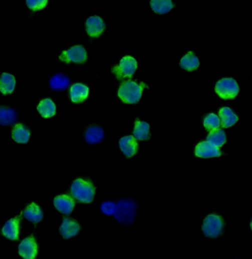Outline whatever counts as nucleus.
<instances>
[{
  "label": "nucleus",
  "instance_id": "f257e3e1",
  "mask_svg": "<svg viewBox=\"0 0 252 259\" xmlns=\"http://www.w3.org/2000/svg\"><path fill=\"white\" fill-rule=\"evenodd\" d=\"M137 202L132 199H125L116 204L114 216L117 222L123 225H131L137 215Z\"/></svg>",
  "mask_w": 252,
  "mask_h": 259
},
{
  "label": "nucleus",
  "instance_id": "f03ea898",
  "mask_svg": "<svg viewBox=\"0 0 252 259\" xmlns=\"http://www.w3.org/2000/svg\"><path fill=\"white\" fill-rule=\"evenodd\" d=\"M72 195L79 202L90 203L95 197V187L90 182L77 179L71 187Z\"/></svg>",
  "mask_w": 252,
  "mask_h": 259
},
{
  "label": "nucleus",
  "instance_id": "7ed1b4c3",
  "mask_svg": "<svg viewBox=\"0 0 252 259\" xmlns=\"http://www.w3.org/2000/svg\"><path fill=\"white\" fill-rule=\"evenodd\" d=\"M144 84H138L134 81H128L123 83L119 89L118 96L124 103L135 104L142 97Z\"/></svg>",
  "mask_w": 252,
  "mask_h": 259
},
{
  "label": "nucleus",
  "instance_id": "20e7f679",
  "mask_svg": "<svg viewBox=\"0 0 252 259\" xmlns=\"http://www.w3.org/2000/svg\"><path fill=\"white\" fill-rule=\"evenodd\" d=\"M239 86L232 78H224L217 83L215 92L223 100L234 99L239 93Z\"/></svg>",
  "mask_w": 252,
  "mask_h": 259
},
{
  "label": "nucleus",
  "instance_id": "39448f33",
  "mask_svg": "<svg viewBox=\"0 0 252 259\" xmlns=\"http://www.w3.org/2000/svg\"><path fill=\"white\" fill-rule=\"evenodd\" d=\"M223 228V221L220 216L211 214L206 216L203 221V233L206 236L210 238H217L221 234Z\"/></svg>",
  "mask_w": 252,
  "mask_h": 259
},
{
  "label": "nucleus",
  "instance_id": "423d86ee",
  "mask_svg": "<svg viewBox=\"0 0 252 259\" xmlns=\"http://www.w3.org/2000/svg\"><path fill=\"white\" fill-rule=\"evenodd\" d=\"M137 68V61L131 56L123 58L118 67H114L113 72L119 78H131Z\"/></svg>",
  "mask_w": 252,
  "mask_h": 259
},
{
  "label": "nucleus",
  "instance_id": "0eeeda50",
  "mask_svg": "<svg viewBox=\"0 0 252 259\" xmlns=\"http://www.w3.org/2000/svg\"><path fill=\"white\" fill-rule=\"evenodd\" d=\"M87 59V52L81 46L72 47L67 51H64L60 56V59L67 64L70 62L84 63Z\"/></svg>",
  "mask_w": 252,
  "mask_h": 259
},
{
  "label": "nucleus",
  "instance_id": "6e6552de",
  "mask_svg": "<svg viewBox=\"0 0 252 259\" xmlns=\"http://www.w3.org/2000/svg\"><path fill=\"white\" fill-rule=\"evenodd\" d=\"M195 155L201 158H215L221 155L220 148L212 145L209 141H202L195 147Z\"/></svg>",
  "mask_w": 252,
  "mask_h": 259
},
{
  "label": "nucleus",
  "instance_id": "1a4fd4ad",
  "mask_svg": "<svg viewBox=\"0 0 252 259\" xmlns=\"http://www.w3.org/2000/svg\"><path fill=\"white\" fill-rule=\"evenodd\" d=\"M37 252H38V247L34 237L25 238L19 245V253L23 258H35Z\"/></svg>",
  "mask_w": 252,
  "mask_h": 259
},
{
  "label": "nucleus",
  "instance_id": "9d476101",
  "mask_svg": "<svg viewBox=\"0 0 252 259\" xmlns=\"http://www.w3.org/2000/svg\"><path fill=\"white\" fill-rule=\"evenodd\" d=\"M54 205L61 213L69 215L74 209L75 201L68 195L58 196L55 198Z\"/></svg>",
  "mask_w": 252,
  "mask_h": 259
},
{
  "label": "nucleus",
  "instance_id": "9b49d317",
  "mask_svg": "<svg viewBox=\"0 0 252 259\" xmlns=\"http://www.w3.org/2000/svg\"><path fill=\"white\" fill-rule=\"evenodd\" d=\"M120 147L126 157L131 158L137 153L138 144L134 136H125L120 140Z\"/></svg>",
  "mask_w": 252,
  "mask_h": 259
},
{
  "label": "nucleus",
  "instance_id": "f8f14e48",
  "mask_svg": "<svg viewBox=\"0 0 252 259\" xmlns=\"http://www.w3.org/2000/svg\"><path fill=\"white\" fill-rule=\"evenodd\" d=\"M81 230V227L76 221L64 218L60 227V233L66 239L76 236Z\"/></svg>",
  "mask_w": 252,
  "mask_h": 259
},
{
  "label": "nucleus",
  "instance_id": "ddd939ff",
  "mask_svg": "<svg viewBox=\"0 0 252 259\" xmlns=\"http://www.w3.org/2000/svg\"><path fill=\"white\" fill-rule=\"evenodd\" d=\"M87 34L92 37H98L105 29V23L99 17H91L87 20Z\"/></svg>",
  "mask_w": 252,
  "mask_h": 259
},
{
  "label": "nucleus",
  "instance_id": "4468645a",
  "mask_svg": "<svg viewBox=\"0 0 252 259\" xmlns=\"http://www.w3.org/2000/svg\"><path fill=\"white\" fill-rule=\"evenodd\" d=\"M20 219L14 218L9 219L3 226V234L11 240H18L20 233Z\"/></svg>",
  "mask_w": 252,
  "mask_h": 259
},
{
  "label": "nucleus",
  "instance_id": "2eb2a0df",
  "mask_svg": "<svg viewBox=\"0 0 252 259\" xmlns=\"http://www.w3.org/2000/svg\"><path fill=\"white\" fill-rule=\"evenodd\" d=\"M219 118L220 119V125L225 128L233 126L238 121V117L228 107H224L220 110Z\"/></svg>",
  "mask_w": 252,
  "mask_h": 259
},
{
  "label": "nucleus",
  "instance_id": "dca6fc26",
  "mask_svg": "<svg viewBox=\"0 0 252 259\" xmlns=\"http://www.w3.org/2000/svg\"><path fill=\"white\" fill-rule=\"evenodd\" d=\"M89 95V88L85 85L76 83L70 89V97L73 103H81L85 100Z\"/></svg>",
  "mask_w": 252,
  "mask_h": 259
},
{
  "label": "nucleus",
  "instance_id": "f3484780",
  "mask_svg": "<svg viewBox=\"0 0 252 259\" xmlns=\"http://www.w3.org/2000/svg\"><path fill=\"white\" fill-rule=\"evenodd\" d=\"M24 216L30 222L33 223H38L43 218V213L40 207L33 202L25 210Z\"/></svg>",
  "mask_w": 252,
  "mask_h": 259
},
{
  "label": "nucleus",
  "instance_id": "a211bd4d",
  "mask_svg": "<svg viewBox=\"0 0 252 259\" xmlns=\"http://www.w3.org/2000/svg\"><path fill=\"white\" fill-rule=\"evenodd\" d=\"M16 86V80L13 75L3 73L0 77V92L3 94H12Z\"/></svg>",
  "mask_w": 252,
  "mask_h": 259
},
{
  "label": "nucleus",
  "instance_id": "6ab92c4d",
  "mask_svg": "<svg viewBox=\"0 0 252 259\" xmlns=\"http://www.w3.org/2000/svg\"><path fill=\"white\" fill-rule=\"evenodd\" d=\"M18 119L17 112L12 108H0V125L8 126L17 122Z\"/></svg>",
  "mask_w": 252,
  "mask_h": 259
},
{
  "label": "nucleus",
  "instance_id": "aec40b11",
  "mask_svg": "<svg viewBox=\"0 0 252 259\" xmlns=\"http://www.w3.org/2000/svg\"><path fill=\"white\" fill-rule=\"evenodd\" d=\"M206 141H209L212 145L220 148L226 143V133L224 130L220 128L211 130L210 133L208 135Z\"/></svg>",
  "mask_w": 252,
  "mask_h": 259
},
{
  "label": "nucleus",
  "instance_id": "412c9836",
  "mask_svg": "<svg viewBox=\"0 0 252 259\" xmlns=\"http://www.w3.org/2000/svg\"><path fill=\"white\" fill-rule=\"evenodd\" d=\"M104 139V132L100 127H90L85 133L86 141L89 144H98Z\"/></svg>",
  "mask_w": 252,
  "mask_h": 259
},
{
  "label": "nucleus",
  "instance_id": "4be33fe9",
  "mask_svg": "<svg viewBox=\"0 0 252 259\" xmlns=\"http://www.w3.org/2000/svg\"><path fill=\"white\" fill-rule=\"evenodd\" d=\"M150 125L147 122L137 121L134 130V136L137 140H148L150 139Z\"/></svg>",
  "mask_w": 252,
  "mask_h": 259
},
{
  "label": "nucleus",
  "instance_id": "5701e85b",
  "mask_svg": "<svg viewBox=\"0 0 252 259\" xmlns=\"http://www.w3.org/2000/svg\"><path fill=\"white\" fill-rule=\"evenodd\" d=\"M39 114L45 118L53 117L56 114V107L55 103L50 99L42 100L37 107Z\"/></svg>",
  "mask_w": 252,
  "mask_h": 259
},
{
  "label": "nucleus",
  "instance_id": "b1692460",
  "mask_svg": "<svg viewBox=\"0 0 252 259\" xmlns=\"http://www.w3.org/2000/svg\"><path fill=\"white\" fill-rule=\"evenodd\" d=\"M12 136H13L14 140L16 142L20 143V144H26L29 141L31 133L22 124H17L14 127Z\"/></svg>",
  "mask_w": 252,
  "mask_h": 259
},
{
  "label": "nucleus",
  "instance_id": "393cba45",
  "mask_svg": "<svg viewBox=\"0 0 252 259\" xmlns=\"http://www.w3.org/2000/svg\"><path fill=\"white\" fill-rule=\"evenodd\" d=\"M152 10L158 14H164L173 9V4L171 0H151Z\"/></svg>",
  "mask_w": 252,
  "mask_h": 259
},
{
  "label": "nucleus",
  "instance_id": "a878e982",
  "mask_svg": "<svg viewBox=\"0 0 252 259\" xmlns=\"http://www.w3.org/2000/svg\"><path fill=\"white\" fill-rule=\"evenodd\" d=\"M70 81L67 77L62 74H57L53 76L50 81L51 89L55 91H63L70 86Z\"/></svg>",
  "mask_w": 252,
  "mask_h": 259
},
{
  "label": "nucleus",
  "instance_id": "bb28decb",
  "mask_svg": "<svg viewBox=\"0 0 252 259\" xmlns=\"http://www.w3.org/2000/svg\"><path fill=\"white\" fill-rule=\"evenodd\" d=\"M199 60L191 52L184 56L181 59V62H180L181 68L187 71L197 70L198 67H199Z\"/></svg>",
  "mask_w": 252,
  "mask_h": 259
},
{
  "label": "nucleus",
  "instance_id": "cd10ccee",
  "mask_svg": "<svg viewBox=\"0 0 252 259\" xmlns=\"http://www.w3.org/2000/svg\"><path fill=\"white\" fill-rule=\"evenodd\" d=\"M203 126L206 130H211L217 129L220 126V119L216 114H209L206 116L203 120Z\"/></svg>",
  "mask_w": 252,
  "mask_h": 259
},
{
  "label": "nucleus",
  "instance_id": "c85d7f7f",
  "mask_svg": "<svg viewBox=\"0 0 252 259\" xmlns=\"http://www.w3.org/2000/svg\"><path fill=\"white\" fill-rule=\"evenodd\" d=\"M48 0H26V4L30 9L39 11L43 9L48 4Z\"/></svg>",
  "mask_w": 252,
  "mask_h": 259
},
{
  "label": "nucleus",
  "instance_id": "c756f323",
  "mask_svg": "<svg viewBox=\"0 0 252 259\" xmlns=\"http://www.w3.org/2000/svg\"><path fill=\"white\" fill-rule=\"evenodd\" d=\"M101 211L106 215L112 216L114 215L116 211V204L113 202L107 201V202H103L101 206Z\"/></svg>",
  "mask_w": 252,
  "mask_h": 259
},
{
  "label": "nucleus",
  "instance_id": "7c9ffc66",
  "mask_svg": "<svg viewBox=\"0 0 252 259\" xmlns=\"http://www.w3.org/2000/svg\"><path fill=\"white\" fill-rule=\"evenodd\" d=\"M251 230H252V222H251Z\"/></svg>",
  "mask_w": 252,
  "mask_h": 259
}]
</instances>
